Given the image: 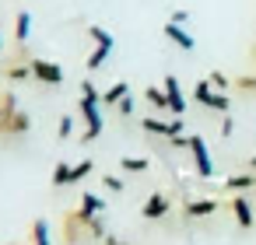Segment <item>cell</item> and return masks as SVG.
Returning a JSON list of instances; mask_svg holds the SVG:
<instances>
[{"instance_id":"cell-1","label":"cell","mask_w":256,"mask_h":245,"mask_svg":"<svg viewBox=\"0 0 256 245\" xmlns=\"http://www.w3.org/2000/svg\"><path fill=\"white\" fill-rule=\"evenodd\" d=\"M78 116L84 123V133H81V144H95L106 130V119H102V98L98 95H81L78 98Z\"/></svg>"},{"instance_id":"cell-2","label":"cell","mask_w":256,"mask_h":245,"mask_svg":"<svg viewBox=\"0 0 256 245\" xmlns=\"http://www.w3.org/2000/svg\"><path fill=\"white\" fill-rule=\"evenodd\" d=\"M60 242H64V245H92V242H98L78 207L60 214Z\"/></svg>"},{"instance_id":"cell-3","label":"cell","mask_w":256,"mask_h":245,"mask_svg":"<svg viewBox=\"0 0 256 245\" xmlns=\"http://www.w3.org/2000/svg\"><path fill=\"white\" fill-rule=\"evenodd\" d=\"M193 98H196L204 109H210V112H221V116H228V109H232L228 95H224V91H218L210 81H196V84H193Z\"/></svg>"},{"instance_id":"cell-4","label":"cell","mask_w":256,"mask_h":245,"mask_svg":"<svg viewBox=\"0 0 256 245\" xmlns=\"http://www.w3.org/2000/svg\"><path fill=\"white\" fill-rule=\"evenodd\" d=\"M186 140H190V144H186V151H190V158H193V168H196V175H200V179H210V175H214V161H210V151H207L204 137L190 133Z\"/></svg>"},{"instance_id":"cell-5","label":"cell","mask_w":256,"mask_h":245,"mask_svg":"<svg viewBox=\"0 0 256 245\" xmlns=\"http://www.w3.org/2000/svg\"><path fill=\"white\" fill-rule=\"evenodd\" d=\"M28 63H32V77H36L39 84H46V88H60V84H64V67H60V63L39 60V56H32Z\"/></svg>"},{"instance_id":"cell-6","label":"cell","mask_w":256,"mask_h":245,"mask_svg":"<svg viewBox=\"0 0 256 245\" xmlns=\"http://www.w3.org/2000/svg\"><path fill=\"white\" fill-rule=\"evenodd\" d=\"M140 130H144V133H154V137H162V140H172V137H182V119L140 116Z\"/></svg>"},{"instance_id":"cell-7","label":"cell","mask_w":256,"mask_h":245,"mask_svg":"<svg viewBox=\"0 0 256 245\" xmlns=\"http://www.w3.org/2000/svg\"><path fill=\"white\" fill-rule=\"evenodd\" d=\"M28 130H32V116H28L25 109L8 112L4 119H0V137H4V140H11V137H25Z\"/></svg>"},{"instance_id":"cell-8","label":"cell","mask_w":256,"mask_h":245,"mask_svg":"<svg viewBox=\"0 0 256 245\" xmlns=\"http://www.w3.org/2000/svg\"><path fill=\"white\" fill-rule=\"evenodd\" d=\"M168 210H172V200H168L165 193H151V196L144 200V207H140L144 221H162V217H165Z\"/></svg>"},{"instance_id":"cell-9","label":"cell","mask_w":256,"mask_h":245,"mask_svg":"<svg viewBox=\"0 0 256 245\" xmlns=\"http://www.w3.org/2000/svg\"><path fill=\"white\" fill-rule=\"evenodd\" d=\"M162 35H165L168 42H176L179 49H186V53H193V49H196V39H193L182 25H176V21H165V25H162Z\"/></svg>"},{"instance_id":"cell-10","label":"cell","mask_w":256,"mask_h":245,"mask_svg":"<svg viewBox=\"0 0 256 245\" xmlns=\"http://www.w3.org/2000/svg\"><path fill=\"white\" fill-rule=\"evenodd\" d=\"M162 88H165V95H168V105H172V116H176V119H182V112H186V98H182V88H179V81H176V77L168 74Z\"/></svg>"},{"instance_id":"cell-11","label":"cell","mask_w":256,"mask_h":245,"mask_svg":"<svg viewBox=\"0 0 256 245\" xmlns=\"http://www.w3.org/2000/svg\"><path fill=\"white\" fill-rule=\"evenodd\" d=\"M232 214H235V221H238V228H242V231H249V228H252V207H249V200H246L242 193H235V196H232Z\"/></svg>"},{"instance_id":"cell-12","label":"cell","mask_w":256,"mask_h":245,"mask_svg":"<svg viewBox=\"0 0 256 245\" xmlns=\"http://www.w3.org/2000/svg\"><path fill=\"white\" fill-rule=\"evenodd\" d=\"M144 98H148V105L158 112V116H172V105H168V95H165V88H154V84H148L144 88Z\"/></svg>"},{"instance_id":"cell-13","label":"cell","mask_w":256,"mask_h":245,"mask_svg":"<svg viewBox=\"0 0 256 245\" xmlns=\"http://www.w3.org/2000/svg\"><path fill=\"white\" fill-rule=\"evenodd\" d=\"M214 210H218V200H182L186 217H210Z\"/></svg>"},{"instance_id":"cell-14","label":"cell","mask_w":256,"mask_h":245,"mask_svg":"<svg viewBox=\"0 0 256 245\" xmlns=\"http://www.w3.org/2000/svg\"><path fill=\"white\" fill-rule=\"evenodd\" d=\"M126 95H130V84H126V81H116L112 88H106V91H102V109H116Z\"/></svg>"},{"instance_id":"cell-15","label":"cell","mask_w":256,"mask_h":245,"mask_svg":"<svg viewBox=\"0 0 256 245\" xmlns=\"http://www.w3.org/2000/svg\"><path fill=\"white\" fill-rule=\"evenodd\" d=\"M78 210H81L84 217H95V214H106V210H109V203H106L102 196H95V193H84V196L78 200Z\"/></svg>"},{"instance_id":"cell-16","label":"cell","mask_w":256,"mask_h":245,"mask_svg":"<svg viewBox=\"0 0 256 245\" xmlns=\"http://www.w3.org/2000/svg\"><path fill=\"white\" fill-rule=\"evenodd\" d=\"M28 35H32V14L18 11V18H14V42H18V49L28 42Z\"/></svg>"},{"instance_id":"cell-17","label":"cell","mask_w":256,"mask_h":245,"mask_svg":"<svg viewBox=\"0 0 256 245\" xmlns=\"http://www.w3.org/2000/svg\"><path fill=\"white\" fill-rule=\"evenodd\" d=\"M32 245H53V238H50V221H46V217H36V221H32Z\"/></svg>"},{"instance_id":"cell-18","label":"cell","mask_w":256,"mask_h":245,"mask_svg":"<svg viewBox=\"0 0 256 245\" xmlns=\"http://www.w3.org/2000/svg\"><path fill=\"white\" fill-rule=\"evenodd\" d=\"M109 53H112V46H95V49H92V56L84 60V67H88L92 74H95V70H102V67H106V60H109Z\"/></svg>"},{"instance_id":"cell-19","label":"cell","mask_w":256,"mask_h":245,"mask_svg":"<svg viewBox=\"0 0 256 245\" xmlns=\"http://www.w3.org/2000/svg\"><path fill=\"white\" fill-rule=\"evenodd\" d=\"M95 172V161L92 158H84V161H78L74 168H70V186H78V182H84L88 175Z\"/></svg>"},{"instance_id":"cell-20","label":"cell","mask_w":256,"mask_h":245,"mask_svg":"<svg viewBox=\"0 0 256 245\" xmlns=\"http://www.w3.org/2000/svg\"><path fill=\"white\" fill-rule=\"evenodd\" d=\"M70 168H74V165H64V161H60V165L53 168V175H50V186H53V189L70 186Z\"/></svg>"},{"instance_id":"cell-21","label":"cell","mask_w":256,"mask_h":245,"mask_svg":"<svg viewBox=\"0 0 256 245\" xmlns=\"http://www.w3.org/2000/svg\"><path fill=\"white\" fill-rule=\"evenodd\" d=\"M4 74H8V81H14V84H18V81H28V77H32V63H11Z\"/></svg>"},{"instance_id":"cell-22","label":"cell","mask_w":256,"mask_h":245,"mask_svg":"<svg viewBox=\"0 0 256 245\" xmlns=\"http://www.w3.org/2000/svg\"><path fill=\"white\" fill-rule=\"evenodd\" d=\"M224 186H228L232 193H246L249 186H256V175H249V172H246V175H232V179H228Z\"/></svg>"},{"instance_id":"cell-23","label":"cell","mask_w":256,"mask_h":245,"mask_svg":"<svg viewBox=\"0 0 256 245\" xmlns=\"http://www.w3.org/2000/svg\"><path fill=\"white\" fill-rule=\"evenodd\" d=\"M88 35H92V42H95V46H116V42H112V35H109L106 28H98V25H92V28H88Z\"/></svg>"},{"instance_id":"cell-24","label":"cell","mask_w":256,"mask_h":245,"mask_svg":"<svg viewBox=\"0 0 256 245\" xmlns=\"http://www.w3.org/2000/svg\"><path fill=\"white\" fill-rule=\"evenodd\" d=\"M123 172H148V158H120Z\"/></svg>"},{"instance_id":"cell-25","label":"cell","mask_w":256,"mask_h":245,"mask_svg":"<svg viewBox=\"0 0 256 245\" xmlns=\"http://www.w3.org/2000/svg\"><path fill=\"white\" fill-rule=\"evenodd\" d=\"M70 133H74V116H60L56 137H60V140H70Z\"/></svg>"},{"instance_id":"cell-26","label":"cell","mask_w":256,"mask_h":245,"mask_svg":"<svg viewBox=\"0 0 256 245\" xmlns=\"http://www.w3.org/2000/svg\"><path fill=\"white\" fill-rule=\"evenodd\" d=\"M102 186H106L109 193H123V179H120V175H109V172H102Z\"/></svg>"},{"instance_id":"cell-27","label":"cell","mask_w":256,"mask_h":245,"mask_svg":"<svg viewBox=\"0 0 256 245\" xmlns=\"http://www.w3.org/2000/svg\"><path fill=\"white\" fill-rule=\"evenodd\" d=\"M207 81H210V84H214V88H218V91H228V88H232V81H228V77H224V74H221V70H214V74H210V77H207Z\"/></svg>"},{"instance_id":"cell-28","label":"cell","mask_w":256,"mask_h":245,"mask_svg":"<svg viewBox=\"0 0 256 245\" xmlns=\"http://www.w3.org/2000/svg\"><path fill=\"white\" fill-rule=\"evenodd\" d=\"M134 109H137V105H134V95H126V98L116 105V112H120V116H134Z\"/></svg>"},{"instance_id":"cell-29","label":"cell","mask_w":256,"mask_h":245,"mask_svg":"<svg viewBox=\"0 0 256 245\" xmlns=\"http://www.w3.org/2000/svg\"><path fill=\"white\" fill-rule=\"evenodd\" d=\"M232 133H235V119L224 116V119H221V137H232Z\"/></svg>"},{"instance_id":"cell-30","label":"cell","mask_w":256,"mask_h":245,"mask_svg":"<svg viewBox=\"0 0 256 245\" xmlns=\"http://www.w3.org/2000/svg\"><path fill=\"white\" fill-rule=\"evenodd\" d=\"M102 245H130V242H126V238H120V235H112V231H109V235H106V238H102Z\"/></svg>"},{"instance_id":"cell-31","label":"cell","mask_w":256,"mask_h":245,"mask_svg":"<svg viewBox=\"0 0 256 245\" xmlns=\"http://www.w3.org/2000/svg\"><path fill=\"white\" fill-rule=\"evenodd\" d=\"M172 21H176V25H186V21H190V11H176Z\"/></svg>"},{"instance_id":"cell-32","label":"cell","mask_w":256,"mask_h":245,"mask_svg":"<svg viewBox=\"0 0 256 245\" xmlns=\"http://www.w3.org/2000/svg\"><path fill=\"white\" fill-rule=\"evenodd\" d=\"M249 168H252V172H256V154H252V158H249Z\"/></svg>"},{"instance_id":"cell-33","label":"cell","mask_w":256,"mask_h":245,"mask_svg":"<svg viewBox=\"0 0 256 245\" xmlns=\"http://www.w3.org/2000/svg\"><path fill=\"white\" fill-rule=\"evenodd\" d=\"M0 53H4V39H0Z\"/></svg>"},{"instance_id":"cell-34","label":"cell","mask_w":256,"mask_h":245,"mask_svg":"<svg viewBox=\"0 0 256 245\" xmlns=\"http://www.w3.org/2000/svg\"><path fill=\"white\" fill-rule=\"evenodd\" d=\"M4 116H8V112H4V109H0V119H4Z\"/></svg>"},{"instance_id":"cell-35","label":"cell","mask_w":256,"mask_h":245,"mask_svg":"<svg viewBox=\"0 0 256 245\" xmlns=\"http://www.w3.org/2000/svg\"><path fill=\"white\" fill-rule=\"evenodd\" d=\"M8 245H22V242H8Z\"/></svg>"},{"instance_id":"cell-36","label":"cell","mask_w":256,"mask_h":245,"mask_svg":"<svg viewBox=\"0 0 256 245\" xmlns=\"http://www.w3.org/2000/svg\"><path fill=\"white\" fill-rule=\"evenodd\" d=\"M252 175H256V172H252Z\"/></svg>"}]
</instances>
